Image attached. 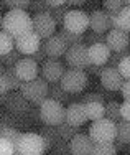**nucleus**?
<instances>
[{"label":"nucleus","mask_w":130,"mask_h":155,"mask_svg":"<svg viewBox=\"0 0 130 155\" xmlns=\"http://www.w3.org/2000/svg\"><path fill=\"white\" fill-rule=\"evenodd\" d=\"M0 27H2V31L10 33L15 38L25 35V33L35 31L33 17L25 10H8L2 17V25Z\"/></svg>","instance_id":"f257e3e1"},{"label":"nucleus","mask_w":130,"mask_h":155,"mask_svg":"<svg viewBox=\"0 0 130 155\" xmlns=\"http://www.w3.org/2000/svg\"><path fill=\"white\" fill-rule=\"evenodd\" d=\"M20 91L31 104H35L40 107V106L50 97V83H48L44 78H36V79H33V81L23 83L20 87Z\"/></svg>","instance_id":"f03ea898"},{"label":"nucleus","mask_w":130,"mask_h":155,"mask_svg":"<svg viewBox=\"0 0 130 155\" xmlns=\"http://www.w3.org/2000/svg\"><path fill=\"white\" fill-rule=\"evenodd\" d=\"M87 134L92 137L94 142H114L119 137V124L107 117L92 120Z\"/></svg>","instance_id":"7ed1b4c3"},{"label":"nucleus","mask_w":130,"mask_h":155,"mask_svg":"<svg viewBox=\"0 0 130 155\" xmlns=\"http://www.w3.org/2000/svg\"><path fill=\"white\" fill-rule=\"evenodd\" d=\"M40 120L44 125H59L66 122V109L63 107L61 102L48 97L46 101L40 106Z\"/></svg>","instance_id":"20e7f679"},{"label":"nucleus","mask_w":130,"mask_h":155,"mask_svg":"<svg viewBox=\"0 0 130 155\" xmlns=\"http://www.w3.org/2000/svg\"><path fill=\"white\" fill-rule=\"evenodd\" d=\"M17 152L21 155H44L46 153V147H44V139L41 134H35V132H23L20 139L15 143Z\"/></svg>","instance_id":"39448f33"},{"label":"nucleus","mask_w":130,"mask_h":155,"mask_svg":"<svg viewBox=\"0 0 130 155\" xmlns=\"http://www.w3.org/2000/svg\"><path fill=\"white\" fill-rule=\"evenodd\" d=\"M61 86L69 94H81L87 86V73L86 69H74L69 68L61 78Z\"/></svg>","instance_id":"423d86ee"},{"label":"nucleus","mask_w":130,"mask_h":155,"mask_svg":"<svg viewBox=\"0 0 130 155\" xmlns=\"http://www.w3.org/2000/svg\"><path fill=\"white\" fill-rule=\"evenodd\" d=\"M64 58H66V64L69 68L87 69L91 66V61H89V45H86V43H77V45L69 46L66 54H64Z\"/></svg>","instance_id":"0eeeda50"},{"label":"nucleus","mask_w":130,"mask_h":155,"mask_svg":"<svg viewBox=\"0 0 130 155\" xmlns=\"http://www.w3.org/2000/svg\"><path fill=\"white\" fill-rule=\"evenodd\" d=\"M89 27V15L83 10L77 8H71L68 12V15L64 18L63 28L71 33H77V35H84V31Z\"/></svg>","instance_id":"6e6552de"},{"label":"nucleus","mask_w":130,"mask_h":155,"mask_svg":"<svg viewBox=\"0 0 130 155\" xmlns=\"http://www.w3.org/2000/svg\"><path fill=\"white\" fill-rule=\"evenodd\" d=\"M41 46H43V40L36 31H30V33H25V35L15 38V50H18L25 56H31Z\"/></svg>","instance_id":"1a4fd4ad"},{"label":"nucleus","mask_w":130,"mask_h":155,"mask_svg":"<svg viewBox=\"0 0 130 155\" xmlns=\"http://www.w3.org/2000/svg\"><path fill=\"white\" fill-rule=\"evenodd\" d=\"M56 20L51 17L50 12L33 15V27H35V31L41 36V40H48L50 36H53L56 31Z\"/></svg>","instance_id":"9d476101"},{"label":"nucleus","mask_w":130,"mask_h":155,"mask_svg":"<svg viewBox=\"0 0 130 155\" xmlns=\"http://www.w3.org/2000/svg\"><path fill=\"white\" fill-rule=\"evenodd\" d=\"M124 83H125V79L120 74L119 68H109V66L104 68V71L101 74V84L106 91H109V93H120Z\"/></svg>","instance_id":"9b49d317"},{"label":"nucleus","mask_w":130,"mask_h":155,"mask_svg":"<svg viewBox=\"0 0 130 155\" xmlns=\"http://www.w3.org/2000/svg\"><path fill=\"white\" fill-rule=\"evenodd\" d=\"M64 73H66V68L58 58H48L41 64V78H44L50 84L59 83Z\"/></svg>","instance_id":"f8f14e48"},{"label":"nucleus","mask_w":130,"mask_h":155,"mask_svg":"<svg viewBox=\"0 0 130 155\" xmlns=\"http://www.w3.org/2000/svg\"><path fill=\"white\" fill-rule=\"evenodd\" d=\"M96 142L89 134H77L74 139L69 140V150L71 155H92L94 153Z\"/></svg>","instance_id":"ddd939ff"},{"label":"nucleus","mask_w":130,"mask_h":155,"mask_svg":"<svg viewBox=\"0 0 130 155\" xmlns=\"http://www.w3.org/2000/svg\"><path fill=\"white\" fill-rule=\"evenodd\" d=\"M15 69H17V74L20 76V79L23 81V83L36 79V78H38V74L41 73L38 63L33 60L31 56L21 58V60L18 61L17 64H15Z\"/></svg>","instance_id":"4468645a"},{"label":"nucleus","mask_w":130,"mask_h":155,"mask_svg":"<svg viewBox=\"0 0 130 155\" xmlns=\"http://www.w3.org/2000/svg\"><path fill=\"white\" fill-rule=\"evenodd\" d=\"M107 46L112 50V53H122L130 46V35L120 28H112L107 33Z\"/></svg>","instance_id":"2eb2a0df"},{"label":"nucleus","mask_w":130,"mask_h":155,"mask_svg":"<svg viewBox=\"0 0 130 155\" xmlns=\"http://www.w3.org/2000/svg\"><path fill=\"white\" fill-rule=\"evenodd\" d=\"M43 46L46 50L48 58H61L63 54H66V51L69 48V45L64 41L61 33H54L48 40H43Z\"/></svg>","instance_id":"dca6fc26"},{"label":"nucleus","mask_w":130,"mask_h":155,"mask_svg":"<svg viewBox=\"0 0 130 155\" xmlns=\"http://www.w3.org/2000/svg\"><path fill=\"white\" fill-rule=\"evenodd\" d=\"M30 104H31V102L21 94V91H13V93L7 94L5 107L8 109L12 114H25V112H28Z\"/></svg>","instance_id":"f3484780"},{"label":"nucleus","mask_w":130,"mask_h":155,"mask_svg":"<svg viewBox=\"0 0 130 155\" xmlns=\"http://www.w3.org/2000/svg\"><path fill=\"white\" fill-rule=\"evenodd\" d=\"M89 28L96 33H106V31L112 30L109 12H106V10H94L89 15Z\"/></svg>","instance_id":"a211bd4d"},{"label":"nucleus","mask_w":130,"mask_h":155,"mask_svg":"<svg viewBox=\"0 0 130 155\" xmlns=\"http://www.w3.org/2000/svg\"><path fill=\"white\" fill-rule=\"evenodd\" d=\"M89 119L87 112H86V106L84 102H71L66 109V122L81 127L83 124H86V120Z\"/></svg>","instance_id":"6ab92c4d"},{"label":"nucleus","mask_w":130,"mask_h":155,"mask_svg":"<svg viewBox=\"0 0 130 155\" xmlns=\"http://www.w3.org/2000/svg\"><path fill=\"white\" fill-rule=\"evenodd\" d=\"M110 54H112V50L107 46V43H97V45L89 46V61H91V64L106 66Z\"/></svg>","instance_id":"aec40b11"},{"label":"nucleus","mask_w":130,"mask_h":155,"mask_svg":"<svg viewBox=\"0 0 130 155\" xmlns=\"http://www.w3.org/2000/svg\"><path fill=\"white\" fill-rule=\"evenodd\" d=\"M40 134H41V137L44 139L46 152L51 150L54 147V143H58L59 140H61V137H59V134H58V129L54 127V125H44V127L40 129Z\"/></svg>","instance_id":"412c9836"},{"label":"nucleus","mask_w":130,"mask_h":155,"mask_svg":"<svg viewBox=\"0 0 130 155\" xmlns=\"http://www.w3.org/2000/svg\"><path fill=\"white\" fill-rule=\"evenodd\" d=\"M86 112H87V117L89 120H99V119H104L106 117V104L104 102H86Z\"/></svg>","instance_id":"4be33fe9"},{"label":"nucleus","mask_w":130,"mask_h":155,"mask_svg":"<svg viewBox=\"0 0 130 155\" xmlns=\"http://www.w3.org/2000/svg\"><path fill=\"white\" fill-rule=\"evenodd\" d=\"M71 96L68 91L64 89V87L61 86V83H51L50 84V97L54 99V101L61 102V104H64V102H69L71 101Z\"/></svg>","instance_id":"5701e85b"},{"label":"nucleus","mask_w":130,"mask_h":155,"mask_svg":"<svg viewBox=\"0 0 130 155\" xmlns=\"http://www.w3.org/2000/svg\"><path fill=\"white\" fill-rule=\"evenodd\" d=\"M56 129H58V134L61 137V140H66V142H69L77 134H81V127H76V125H71L68 122H63V124L56 125Z\"/></svg>","instance_id":"b1692460"},{"label":"nucleus","mask_w":130,"mask_h":155,"mask_svg":"<svg viewBox=\"0 0 130 155\" xmlns=\"http://www.w3.org/2000/svg\"><path fill=\"white\" fill-rule=\"evenodd\" d=\"M13 48H15V36H12L7 31H2L0 33V54L7 56L10 51H13Z\"/></svg>","instance_id":"393cba45"},{"label":"nucleus","mask_w":130,"mask_h":155,"mask_svg":"<svg viewBox=\"0 0 130 155\" xmlns=\"http://www.w3.org/2000/svg\"><path fill=\"white\" fill-rule=\"evenodd\" d=\"M106 117L114 122H120L122 120V114H120V102L117 101H109L106 104Z\"/></svg>","instance_id":"a878e982"},{"label":"nucleus","mask_w":130,"mask_h":155,"mask_svg":"<svg viewBox=\"0 0 130 155\" xmlns=\"http://www.w3.org/2000/svg\"><path fill=\"white\" fill-rule=\"evenodd\" d=\"M114 28H120V30L130 33V5H127L122 12L117 13V21Z\"/></svg>","instance_id":"bb28decb"},{"label":"nucleus","mask_w":130,"mask_h":155,"mask_svg":"<svg viewBox=\"0 0 130 155\" xmlns=\"http://www.w3.org/2000/svg\"><path fill=\"white\" fill-rule=\"evenodd\" d=\"M119 149L114 142H96L92 155H117Z\"/></svg>","instance_id":"cd10ccee"},{"label":"nucleus","mask_w":130,"mask_h":155,"mask_svg":"<svg viewBox=\"0 0 130 155\" xmlns=\"http://www.w3.org/2000/svg\"><path fill=\"white\" fill-rule=\"evenodd\" d=\"M7 81H8V87L10 91H20L23 81L20 79V76L17 74L15 66H7Z\"/></svg>","instance_id":"c85d7f7f"},{"label":"nucleus","mask_w":130,"mask_h":155,"mask_svg":"<svg viewBox=\"0 0 130 155\" xmlns=\"http://www.w3.org/2000/svg\"><path fill=\"white\" fill-rule=\"evenodd\" d=\"M102 5H104V10L109 13H117L122 12V10L127 7L125 0H102Z\"/></svg>","instance_id":"c756f323"},{"label":"nucleus","mask_w":130,"mask_h":155,"mask_svg":"<svg viewBox=\"0 0 130 155\" xmlns=\"http://www.w3.org/2000/svg\"><path fill=\"white\" fill-rule=\"evenodd\" d=\"M61 35H63V38H64V41L68 43L69 46H73V45H77V43H86V35H77V33H71V31L64 30V28H63Z\"/></svg>","instance_id":"7c9ffc66"},{"label":"nucleus","mask_w":130,"mask_h":155,"mask_svg":"<svg viewBox=\"0 0 130 155\" xmlns=\"http://www.w3.org/2000/svg\"><path fill=\"white\" fill-rule=\"evenodd\" d=\"M69 5L66 3V5H63V7H56V8H50V13H51V17L56 20V23L58 25H63L64 23V18L66 15H68V12H69Z\"/></svg>","instance_id":"2f4dec72"},{"label":"nucleus","mask_w":130,"mask_h":155,"mask_svg":"<svg viewBox=\"0 0 130 155\" xmlns=\"http://www.w3.org/2000/svg\"><path fill=\"white\" fill-rule=\"evenodd\" d=\"M31 0H2L3 7H8V10H27Z\"/></svg>","instance_id":"473e14b6"},{"label":"nucleus","mask_w":130,"mask_h":155,"mask_svg":"<svg viewBox=\"0 0 130 155\" xmlns=\"http://www.w3.org/2000/svg\"><path fill=\"white\" fill-rule=\"evenodd\" d=\"M122 142L130 145V120H120L119 122V137Z\"/></svg>","instance_id":"72a5a7b5"},{"label":"nucleus","mask_w":130,"mask_h":155,"mask_svg":"<svg viewBox=\"0 0 130 155\" xmlns=\"http://www.w3.org/2000/svg\"><path fill=\"white\" fill-rule=\"evenodd\" d=\"M0 135H2V139H8L10 142H13V143H17V140L20 139V135H21V132L20 130H17L15 127H2V130H0Z\"/></svg>","instance_id":"f704fd0d"},{"label":"nucleus","mask_w":130,"mask_h":155,"mask_svg":"<svg viewBox=\"0 0 130 155\" xmlns=\"http://www.w3.org/2000/svg\"><path fill=\"white\" fill-rule=\"evenodd\" d=\"M28 10H30V12H33V13L36 15V13L50 12V7H48V3L44 2V0H31V3H30Z\"/></svg>","instance_id":"c9c22d12"},{"label":"nucleus","mask_w":130,"mask_h":155,"mask_svg":"<svg viewBox=\"0 0 130 155\" xmlns=\"http://www.w3.org/2000/svg\"><path fill=\"white\" fill-rule=\"evenodd\" d=\"M107 41V35L104 33H96V31H91L86 35V45H97V43H106Z\"/></svg>","instance_id":"e433bc0d"},{"label":"nucleus","mask_w":130,"mask_h":155,"mask_svg":"<svg viewBox=\"0 0 130 155\" xmlns=\"http://www.w3.org/2000/svg\"><path fill=\"white\" fill-rule=\"evenodd\" d=\"M17 152V147L8 139H0V155H13Z\"/></svg>","instance_id":"4c0bfd02"},{"label":"nucleus","mask_w":130,"mask_h":155,"mask_svg":"<svg viewBox=\"0 0 130 155\" xmlns=\"http://www.w3.org/2000/svg\"><path fill=\"white\" fill-rule=\"evenodd\" d=\"M20 60H21V53L18 50H13V51H10L7 56H2V63L5 66H15Z\"/></svg>","instance_id":"58836bf2"},{"label":"nucleus","mask_w":130,"mask_h":155,"mask_svg":"<svg viewBox=\"0 0 130 155\" xmlns=\"http://www.w3.org/2000/svg\"><path fill=\"white\" fill-rule=\"evenodd\" d=\"M51 152H53V155L71 153V150H69V142H66V140H59L58 143H54V147L51 149Z\"/></svg>","instance_id":"ea45409f"},{"label":"nucleus","mask_w":130,"mask_h":155,"mask_svg":"<svg viewBox=\"0 0 130 155\" xmlns=\"http://www.w3.org/2000/svg\"><path fill=\"white\" fill-rule=\"evenodd\" d=\"M119 71L124 76V79H130V56H125L124 60L119 63Z\"/></svg>","instance_id":"a19ab883"},{"label":"nucleus","mask_w":130,"mask_h":155,"mask_svg":"<svg viewBox=\"0 0 130 155\" xmlns=\"http://www.w3.org/2000/svg\"><path fill=\"white\" fill-rule=\"evenodd\" d=\"M94 101H97V102H104V96L101 94V93H89V94H86L83 99H81V102H94Z\"/></svg>","instance_id":"79ce46f5"},{"label":"nucleus","mask_w":130,"mask_h":155,"mask_svg":"<svg viewBox=\"0 0 130 155\" xmlns=\"http://www.w3.org/2000/svg\"><path fill=\"white\" fill-rule=\"evenodd\" d=\"M31 58H33V60H35L36 63H44V61H46V60H48V54H46V50H44V46H41L38 51H36V53H33Z\"/></svg>","instance_id":"37998d69"},{"label":"nucleus","mask_w":130,"mask_h":155,"mask_svg":"<svg viewBox=\"0 0 130 155\" xmlns=\"http://www.w3.org/2000/svg\"><path fill=\"white\" fill-rule=\"evenodd\" d=\"M120 114L122 120H130V101H124L120 104Z\"/></svg>","instance_id":"c03bdc74"},{"label":"nucleus","mask_w":130,"mask_h":155,"mask_svg":"<svg viewBox=\"0 0 130 155\" xmlns=\"http://www.w3.org/2000/svg\"><path fill=\"white\" fill-rule=\"evenodd\" d=\"M120 94L124 97V101H130V79H125L124 86L120 89Z\"/></svg>","instance_id":"a18cd8bd"},{"label":"nucleus","mask_w":130,"mask_h":155,"mask_svg":"<svg viewBox=\"0 0 130 155\" xmlns=\"http://www.w3.org/2000/svg\"><path fill=\"white\" fill-rule=\"evenodd\" d=\"M104 68H106V66H97V64H91V66H89V68L86 69V71L89 73V74H96V76H99V78H101L102 71H104Z\"/></svg>","instance_id":"49530a36"},{"label":"nucleus","mask_w":130,"mask_h":155,"mask_svg":"<svg viewBox=\"0 0 130 155\" xmlns=\"http://www.w3.org/2000/svg\"><path fill=\"white\" fill-rule=\"evenodd\" d=\"M44 2L48 3V7L50 8H56V7H63L68 3V0H44Z\"/></svg>","instance_id":"de8ad7c7"},{"label":"nucleus","mask_w":130,"mask_h":155,"mask_svg":"<svg viewBox=\"0 0 130 155\" xmlns=\"http://www.w3.org/2000/svg\"><path fill=\"white\" fill-rule=\"evenodd\" d=\"M83 3H86V0H68L69 7H81Z\"/></svg>","instance_id":"09e8293b"},{"label":"nucleus","mask_w":130,"mask_h":155,"mask_svg":"<svg viewBox=\"0 0 130 155\" xmlns=\"http://www.w3.org/2000/svg\"><path fill=\"white\" fill-rule=\"evenodd\" d=\"M114 143H115V147L119 150H124L125 149V142H122L120 139H115V140H114Z\"/></svg>","instance_id":"8fccbe9b"},{"label":"nucleus","mask_w":130,"mask_h":155,"mask_svg":"<svg viewBox=\"0 0 130 155\" xmlns=\"http://www.w3.org/2000/svg\"><path fill=\"white\" fill-rule=\"evenodd\" d=\"M125 3H127V5H130V0H125Z\"/></svg>","instance_id":"3c124183"},{"label":"nucleus","mask_w":130,"mask_h":155,"mask_svg":"<svg viewBox=\"0 0 130 155\" xmlns=\"http://www.w3.org/2000/svg\"><path fill=\"white\" fill-rule=\"evenodd\" d=\"M13 155H21V153H20V152H15V153H13Z\"/></svg>","instance_id":"603ef678"},{"label":"nucleus","mask_w":130,"mask_h":155,"mask_svg":"<svg viewBox=\"0 0 130 155\" xmlns=\"http://www.w3.org/2000/svg\"><path fill=\"white\" fill-rule=\"evenodd\" d=\"M64 155H71V153H64Z\"/></svg>","instance_id":"864d4df0"}]
</instances>
